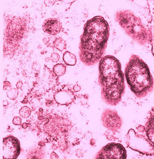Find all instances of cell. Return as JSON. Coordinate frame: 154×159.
I'll return each mask as SVG.
<instances>
[{
  "instance_id": "obj_1",
  "label": "cell",
  "mask_w": 154,
  "mask_h": 159,
  "mask_svg": "<svg viewBox=\"0 0 154 159\" xmlns=\"http://www.w3.org/2000/svg\"><path fill=\"white\" fill-rule=\"evenodd\" d=\"M108 22L101 16L87 21L81 36L79 57L83 63L92 66L104 57L109 37Z\"/></svg>"
},
{
  "instance_id": "obj_2",
  "label": "cell",
  "mask_w": 154,
  "mask_h": 159,
  "mask_svg": "<svg viewBox=\"0 0 154 159\" xmlns=\"http://www.w3.org/2000/svg\"><path fill=\"white\" fill-rule=\"evenodd\" d=\"M99 71L103 99L108 105L116 106L121 102L125 90L121 63L113 56L104 57L99 62Z\"/></svg>"
},
{
  "instance_id": "obj_3",
  "label": "cell",
  "mask_w": 154,
  "mask_h": 159,
  "mask_svg": "<svg viewBox=\"0 0 154 159\" xmlns=\"http://www.w3.org/2000/svg\"><path fill=\"white\" fill-rule=\"evenodd\" d=\"M125 76L131 91L137 98L149 95L154 89V79L148 65L139 57L133 55L125 66Z\"/></svg>"
},
{
  "instance_id": "obj_4",
  "label": "cell",
  "mask_w": 154,
  "mask_h": 159,
  "mask_svg": "<svg viewBox=\"0 0 154 159\" xmlns=\"http://www.w3.org/2000/svg\"><path fill=\"white\" fill-rule=\"evenodd\" d=\"M116 20L125 33L139 44L145 45L152 41V33L133 11H118L116 14Z\"/></svg>"
},
{
  "instance_id": "obj_5",
  "label": "cell",
  "mask_w": 154,
  "mask_h": 159,
  "mask_svg": "<svg viewBox=\"0 0 154 159\" xmlns=\"http://www.w3.org/2000/svg\"><path fill=\"white\" fill-rule=\"evenodd\" d=\"M126 149L121 144L111 143L100 149L95 159H126Z\"/></svg>"
},
{
  "instance_id": "obj_6",
  "label": "cell",
  "mask_w": 154,
  "mask_h": 159,
  "mask_svg": "<svg viewBox=\"0 0 154 159\" xmlns=\"http://www.w3.org/2000/svg\"><path fill=\"white\" fill-rule=\"evenodd\" d=\"M19 140L13 136L3 139V159H17L20 153Z\"/></svg>"
},
{
  "instance_id": "obj_7",
  "label": "cell",
  "mask_w": 154,
  "mask_h": 159,
  "mask_svg": "<svg viewBox=\"0 0 154 159\" xmlns=\"http://www.w3.org/2000/svg\"><path fill=\"white\" fill-rule=\"evenodd\" d=\"M103 124L105 127L114 133L118 132L121 127V119L115 110L107 109L104 111L102 116Z\"/></svg>"
},
{
  "instance_id": "obj_8",
  "label": "cell",
  "mask_w": 154,
  "mask_h": 159,
  "mask_svg": "<svg viewBox=\"0 0 154 159\" xmlns=\"http://www.w3.org/2000/svg\"><path fill=\"white\" fill-rule=\"evenodd\" d=\"M62 29V24L57 19L49 18L45 20L42 29L45 33L52 35L59 34Z\"/></svg>"
},
{
  "instance_id": "obj_9",
  "label": "cell",
  "mask_w": 154,
  "mask_h": 159,
  "mask_svg": "<svg viewBox=\"0 0 154 159\" xmlns=\"http://www.w3.org/2000/svg\"><path fill=\"white\" fill-rule=\"evenodd\" d=\"M55 99L58 104L62 105L70 104L74 99V93L68 90H62L57 92L54 96Z\"/></svg>"
},
{
  "instance_id": "obj_10",
  "label": "cell",
  "mask_w": 154,
  "mask_h": 159,
  "mask_svg": "<svg viewBox=\"0 0 154 159\" xmlns=\"http://www.w3.org/2000/svg\"><path fill=\"white\" fill-rule=\"evenodd\" d=\"M144 129L147 138L154 146V111L149 116Z\"/></svg>"
},
{
  "instance_id": "obj_11",
  "label": "cell",
  "mask_w": 154,
  "mask_h": 159,
  "mask_svg": "<svg viewBox=\"0 0 154 159\" xmlns=\"http://www.w3.org/2000/svg\"><path fill=\"white\" fill-rule=\"evenodd\" d=\"M63 61L68 66H74L77 62V58L73 54L68 51L65 52L63 56Z\"/></svg>"
},
{
  "instance_id": "obj_12",
  "label": "cell",
  "mask_w": 154,
  "mask_h": 159,
  "mask_svg": "<svg viewBox=\"0 0 154 159\" xmlns=\"http://www.w3.org/2000/svg\"><path fill=\"white\" fill-rule=\"evenodd\" d=\"M53 45L60 52L64 51L67 47L66 41L61 37L55 38L53 42Z\"/></svg>"
},
{
  "instance_id": "obj_13",
  "label": "cell",
  "mask_w": 154,
  "mask_h": 159,
  "mask_svg": "<svg viewBox=\"0 0 154 159\" xmlns=\"http://www.w3.org/2000/svg\"><path fill=\"white\" fill-rule=\"evenodd\" d=\"M54 73L57 76L64 75L66 72V67L62 63H58L54 66L53 69Z\"/></svg>"
},
{
  "instance_id": "obj_14",
  "label": "cell",
  "mask_w": 154,
  "mask_h": 159,
  "mask_svg": "<svg viewBox=\"0 0 154 159\" xmlns=\"http://www.w3.org/2000/svg\"><path fill=\"white\" fill-rule=\"evenodd\" d=\"M31 110L29 107L24 106L22 107L20 110V115L22 118L26 119L28 118L31 114Z\"/></svg>"
},
{
  "instance_id": "obj_15",
  "label": "cell",
  "mask_w": 154,
  "mask_h": 159,
  "mask_svg": "<svg viewBox=\"0 0 154 159\" xmlns=\"http://www.w3.org/2000/svg\"><path fill=\"white\" fill-rule=\"evenodd\" d=\"M19 92L17 89L11 88L7 92V95L9 99L15 100L17 98Z\"/></svg>"
},
{
  "instance_id": "obj_16",
  "label": "cell",
  "mask_w": 154,
  "mask_h": 159,
  "mask_svg": "<svg viewBox=\"0 0 154 159\" xmlns=\"http://www.w3.org/2000/svg\"><path fill=\"white\" fill-rule=\"evenodd\" d=\"M59 59H60V56L57 53H53L50 57V60L54 62H58Z\"/></svg>"
},
{
  "instance_id": "obj_17",
  "label": "cell",
  "mask_w": 154,
  "mask_h": 159,
  "mask_svg": "<svg viewBox=\"0 0 154 159\" xmlns=\"http://www.w3.org/2000/svg\"><path fill=\"white\" fill-rule=\"evenodd\" d=\"M22 119L19 117H15L13 120V123L15 125H20L21 124Z\"/></svg>"
},
{
  "instance_id": "obj_18",
  "label": "cell",
  "mask_w": 154,
  "mask_h": 159,
  "mask_svg": "<svg viewBox=\"0 0 154 159\" xmlns=\"http://www.w3.org/2000/svg\"><path fill=\"white\" fill-rule=\"evenodd\" d=\"M40 65L37 61H35L32 65V69L35 71H38L40 69Z\"/></svg>"
},
{
  "instance_id": "obj_19",
  "label": "cell",
  "mask_w": 154,
  "mask_h": 159,
  "mask_svg": "<svg viewBox=\"0 0 154 159\" xmlns=\"http://www.w3.org/2000/svg\"><path fill=\"white\" fill-rule=\"evenodd\" d=\"M12 86L11 83L8 81H5L3 82V89L4 90L8 89H11Z\"/></svg>"
},
{
  "instance_id": "obj_20",
  "label": "cell",
  "mask_w": 154,
  "mask_h": 159,
  "mask_svg": "<svg viewBox=\"0 0 154 159\" xmlns=\"http://www.w3.org/2000/svg\"><path fill=\"white\" fill-rule=\"evenodd\" d=\"M44 2L47 6L51 7L53 5L55 2L54 1H45Z\"/></svg>"
},
{
  "instance_id": "obj_21",
  "label": "cell",
  "mask_w": 154,
  "mask_h": 159,
  "mask_svg": "<svg viewBox=\"0 0 154 159\" xmlns=\"http://www.w3.org/2000/svg\"><path fill=\"white\" fill-rule=\"evenodd\" d=\"M50 157H51V159H58L59 156L55 152H52L51 153Z\"/></svg>"
},
{
  "instance_id": "obj_22",
  "label": "cell",
  "mask_w": 154,
  "mask_h": 159,
  "mask_svg": "<svg viewBox=\"0 0 154 159\" xmlns=\"http://www.w3.org/2000/svg\"><path fill=\"white\" fill-rule=\"evenodd\" d=\"M73 89L75 92H78L81 90V87L78 85H75L73 87Z\"/></svg>"
},
{
  "instance_id": "obj_23",
  "label": "cell",
  "mask_w": 154,
  "mask_h": 159,
  "mask_svg": "<svg viewBox=\"0 0 154 159\" xmlns=\"http://www.w3.org/2000/svg\"><path fill=\"white\" fill-rule=\"evenodd\" d=\"M16 86L17 88L18 89H21L22 87L23 86L22 81H20V80L18 81L16 85Z\"/></svg>"
},
{
  "instance_id": "obj_24",
  "label": "cell",
  "mask_w": 154,
  "mask_h": 159,
  "mask_svg": "<svg viewBox=\"0 0 154 159\" xmlns=\"http://www.w3.org/2000/svg\"><path fill=\"white\" fill-rule=\"evenodd\" d=\"M8 104H9V103H8L7 100H4V101H3V105L4 107H7V106H8Z\"/></svg>"
},
{
  "instance_id": "obj_25",
  "label": "cell",
  "mask_w": 154,
  "mask_h": 159,
  "mask_svg": "<svg viewBox=\"0 0 154 159\" xmlns=\"http://www.w3.org/2000/svg\"><path fill=\"white\" fill-rule=\"evenodd\" d=\"M22 126L23 128L24 129H26L28 127V124H26V123H24L22 124Z\"/></svg>"
}]
</instances>
